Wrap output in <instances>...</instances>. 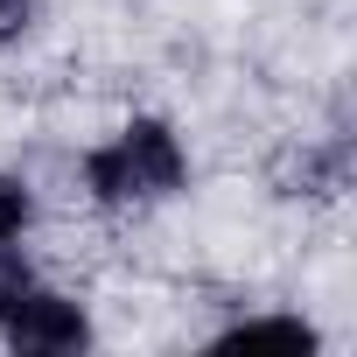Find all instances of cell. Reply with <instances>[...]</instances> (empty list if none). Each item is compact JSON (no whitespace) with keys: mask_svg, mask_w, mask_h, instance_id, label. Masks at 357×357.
I'll use <instances>...</instances> for the list:
<instances>
[{"mask_svg":"<svg viewBox=\"0 0 357 357\" xmlns=\"http://www.w3.org/2000/svg\"><path fill=\"white\" fill-rule=\"evenodd\" d=\"M197 190V140L175 112L133 105L105 133L70 147V197L98 225H140L154 211H175Z\"/></svg>","mask_w":357,"mask_h":357,"instance_id":"cell-1","label":"cell"},{"mask_svg":"<svg viewBox=\"0 0 357 357\" xmlns=\"http://www.w3.org/2000/svg\"><path fill=\"white\" fill-rule=\"evenodd\" d=\"M350 183H357V147H350V133H343V126L287 133V140L266 154V168H259V190H266L273 204L301 211V218L336 211V204L350 197Z\"/></svg>","mask_w":357,"mask_h":357,"instance_id":"cell-2","label":"cell"},{"mask_svg":"<svg viewBox=\"0 0 357 357\" xmlns=\"http://www.w3.org/2000/svg\"><path fill=\"white\" fill-rule=\"evenodd\" d=\"M98 343V301L56 273H43L22 308L0 322V350H15V357H77Z\"/></svg>","mask_w":357,"mask_h":357,"instance_id":"cell-3","label":"cell"},{"mask_svg":"<svg viewBox=\"0 0 357 357\" xmlns=\"http://www.w3.org/2000/svg\"><path fill=\"white\" fill-rule=\"evenodd\" d=\"M211 350H322L329 336L315 329V315L301 308H252V301H225V322L204 329Z\"/></svg>","mask_w":357,"mask_h":357,"instance_id":"cell-4","label":"cell"},{"mask_svg":"<svg viewBox=\"0 0 357 357\" xmlns=\"http://www.w3.org/2000/svg\"><path fill=\"white\" fill-rule=\"evenodd\" d=\"M36 231H43V183H36L29 168L0 161V245L36 238Z\"/></svg>","mask_w":357,"mask_h":357,"instance_id":"cell-5","label":"cell"},{"mask_svg":"<svg viewBox=\"0 0 357 357\" xmlns=\"http://www.w3.org/2000/svg\"><path fill=\"white\" fill-rule=\"evenodd\" d=\"M50 273V259L36 252V238H15V245H0V322H8L22 308V294Z\"/></svg>","mask_w":357,"mask_h":357,"instance_id":"cell-6","label":"cell"},{"mask_svg":"<svg viewBox=\"0 0 357 357\" xmlns=\"http://www.w3.org/2000/svg\"><path fill=\"white\" fill-rule=\"evenodd\" d=\"M43 22H50V0H0V63L36 50Z\"/></svg>","mask_w":357,"mask_h":357,"instance_id":"cell-7","label":"cell"}]
</instances>
